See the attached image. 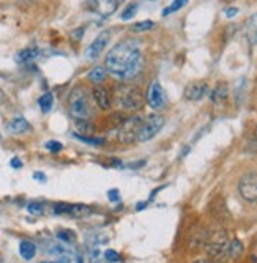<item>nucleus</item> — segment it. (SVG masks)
I'll return each instance as SVG.
<instances>
[{"instance_id": "nucleus-1", "label": "nucleus", "mask_w": 257, "mask_h": 263, "mask_svg": "<svg viewBox=\"0 0 257 263\" xmlns=\"http://www.w3.org/2000/svg\"><path fill=\"white\" fill-rule=\"evenodd\" d=\"M142 66V52L137 40H125L115 44L106 55V68L109 73L122 79L134 78Z\"/></svg>"}, {"instance_id": "nucleus-2", "label": "nucleus", "mask_w": 257, "mask_h": 263, "mask_svg": "<svg viewBox=\"0 0 257 263\" xmlns=\"http://www.w3.org/2000/svg\"><path fill=\"white\" fill-rule=\"evenodd\" d=\"M69 114L75 117V120H90L93 115V107L88 98V93L84 87H75L69 93Z\"/></svg>"}, {"instance_id": "nucleus-3", "label": "nucleus", "mask_w": 257, "mask_h": 263, "mask_svg": "<svg viewBox=\"0 0 257 263\" xmlns=\"http://www.w3.org/2000/svg\"><path fill=\"white\" fill-rule=\"evenodd\" d=\"M229 245L230 240L227 236V232L223 229L215 230L205 241L207 255L215 261H226L229 258Z\"/></svg>"}, {"instance_id": "nucleus-4", "label": "nucleus", "mask_w": 257, "mask_h": 263, "mask_svg": "<svg viewBox=\"0 0 257 263\" xmlns=\"http://www.w3.org/2000/svg\"><path fill=\"white\" fill-rule=\"evenodd\" d=\"M115 100H117V104L125 110H139V109H142V104H144L141 90L134 85L119 87V90L115 93Z\"/></svg>"}, {"instance_id": "nucleus-5", "label": "nucleus", "mask_w": 257, "mask_h": 263, "mask_svg": "<svg viewBox=\"0 0 257 263\" xmlns=\"http://www.w3.org/2000/svg\"><path fill=\"white\" fill-rule=\"evenodd\" d=\"M142 123H144V120L137 115L126 118V120L120 125L117 137H119V140L122 143H133L134 140H137V136H139V131H141Z\"/></svg>"}, {"instance_id": "nucleus-6", "label": "nucleus", "mask_w": 257, "mask_h": 263, "mask_svg": "<svg viewBox=\"0 0 257 263\" xmlns=\"http://www.w3.org/2000/svg\"><path fill=\"white\" fill-rule=\"evenodd\" d=\"M166 120L164 117H161L158 114H152L147 117V120L142 123L141 126V131H139V136H137V140L139 142H147L150 140L152 137H155L161 129L164 126Z\"/></svg>"}, {"instance_id": "nucleus-7", "label": "nucleus", "mask_w": 257, "mask_h": 263, "mask_svg": "<svg viewBox=\"0 0 257 263\" xmlns=\"http://www.w3.org/2000/svg\"><path fill=\"white\" fill-rule=\"evenodd\" d=\"M238 193L246 202L257 203V172H248L240 178Z\"/></svg>"}, {"instance_id": "nucleus-8", "label": "nucleus", "mask_w": 257, "mask_h": 263, "mask_svg": "<svg viewBox=\"0 0 257 263\" xmlns=\"http://www.w3.org/2000/svg\"><path fill=\"white\" fill-rule=\"evenodd\" d=\"M147 103L155 110L166 109V106H168V95H166L164 88H162V85L159 84V81H153L150 84L149 91H147Z\"/></svg>"}, {"instance_id": "nucleus-9", "label": "nucleus", "mask_w": 257, "mask_h": 263, "mask_svg": "<svg viewBox=\"0 0 257 263\" xmlns=\"http://www.w3.org/2000/svg\"><path fill=\"white\" fill-rule=\"evenodd\" d=\"M111 40V32L109 30H103L95 40H93L90 43V46L87 47V51H85V57L88 60H95L101 55V52L106 49V46Z\"/></svg>"}, {"instance_id": "nucleus-10", "label": "nucleus", "mask_w": 257, "mask_h": 263, "mask_svg": "<svg viewBox=\"0 0 257 263\" xmlns=\"http://www.w3.org/2000/svg\"><path fill=\"white\" fill-rule=\"evenodd\" d=\"M48 254L51 257L56 258L57 263H71L73 257H75V252L71 249L69 245H65V243H51L49 248H48Z\"/></svg>"}, {"instance_id": "nucleus-11", "label": "nucleus", "mask_w": 257, "mask_h": 263, "mask_svg": "<svg viewBox=\"0 0 257 263\" xmlns=\"http://www.w3.org/2000/svg\"><path fill=\"white\" fill-rule=\"evenodd\" d=\"M208 91V85L202 81H194L190 82L185 88V98L188 101H199L202 100Z\"/></svg>"}, {"instance_id": "nucleus-12", "label": "nucleus", "mask_w": 257, "mask_h": 263, "mask_svg": "<svg viewBox=\"0 0 257 263\" xmlns=\"http://www.w3.org/2000/svg\"><path fill=\"white\" fill-rule=\"evenodd\" d=\"M93 98H95V101H97V104H98V107L101 109V110H107V109H111V97H109V93H107V90L106 88H103V87H95L93 88Z\"/></svg>"}, {"instance_id": "nucleus-13", "label": "nucleus", "mask_w": 257, "mask_h": 263, "mask_svg": "<svg viewBox=\"0 0 257 263\" xmlns=\"http://www.w3.org/2000/svg\"><path fill=\"white\" fill-rule=\"evenodd\" d=\"M8 131L11 134H24V133L30 131V123L24 117H14L8 123Z\"/></svg>"}, {"instance_id": "nucleus-14", "label": "nucleus", "mask_w": 257, "mask_h": 263, "mask_svg": "<svg viewBox=\"0 0 257 263\" xmlns=\"http://www.w3.org/2000/svg\"><path fill=\"white\" fill-rule=\"evenodd\" d=\"M38 55H40V49H38V47H35V46L26 47V49H22V51L17 52L16 62L17 63H30L35 59H38Z\"/></svg>"}, {"instance_id": "nucleus-15", "label": "nucleus", "mask_w": 257, "mask_h": 263, "mask_svg": "<svg viewBox=\"0 0 257 263\" xmlns=\"http://www.w3.org/2000/svg\"><path fill=\"white\" fill-rule=\"evenodd\" d=\"M91 5H95V7H93V10H95L98 14H101L103 17H107L117 10L119 2H117V0H111V2H95Z\"/></svg>"}, {"instance_id": "nucleus-16", "label": "nucleus", "mask_w": 257, "mask_h": 263, "mask_svg": "<svg viewBox=\"0 0 257 263\" xmlns=\"http://www.w3.org/2000/svg\"><path fill=\"white\" fill-rule=\"evenodd\" d=\"M227 97H229V87L224 82L218 84L212 91H210V100H212L213 103H216V104L223 103Z\"/></svg>"}, {"instance_id": "nucleus-17", "label": "nucleus", "mask_w": 257, "mask_h": 263, "mask_svg": "<svg viewBox=\"0 0 257 263\" xmlns=\"http://www.w3.org/2000/svg\"><path fill=\"white\" fill-rule=\"evenodd\" d=\"M68 214L71 218H76V219H84V218H87V216H90V214H91V208L84 205V203H76V205L69 206Z\"/></svg>"}, {"instance_id": "nucleus-18", "label": "nucleus", "mask_w": 257, "mask_h": 263, "mask_svg": "<svg viewBox=\"0 0 257 263\" xmlns=\"http://www.w3.org/2000/svg\"><path fill=\"white\" fill-rule=\"evenodd\" d=\"M19 254L24 260H32L36 254V246L35 243L29 241V240H22L19 243Z\"/></svg>"}, {"instance_id": "nucleus-19", "label": "nucleus", "mask_w": 257, "mask_h": 263, "mask_svg": "<svg viewBox=\"0 0 257 263\" xmlns=\"http://www.w3.org/2000/svg\"><path fill=\"white\" fill-rule=\"evenodd\" d=\"M88 81L93 82V84H97L100 85L104 79H106V68L104 66H95L93 68L90 73H88Z\"/></svg>"}, {"instance_id": "nucleus-20", "label": "nucleus", "mask_w": 257, "mask_h": 263, "mask_svg": "<svg viewBox=\"0 0 257 263\" xmlns=\"http://www.w3.org/2000/svg\"><path fill=\"white\" fill-rule=\"evenodd\" d=\"M245 248H243V243L238 240V238H233V240H230V245H229V258L235 260L238 257H242Z\"/></svg>"}, {"instance_id": "nucleus-21", "label": "nucleus", "mask_w": 257, "mask_h": 263, "mask_svg": "<svg viewBox=\"0 0 257 263\" xmlns=\"http://www.w3.org/2000/svg\"><path fill=\"white\" fill-rule=\"evenodd\" d=\"M52 104H54V95L52 93H44L43 97L38 100V106L44 114L52 109Z\"/></svg>"}, {"instance_id": "nucleus-22", "label": "nucleus", "mask_w": 257, "mask_h": 263, "mask_svg": "<svg viewBox=\"0 0 257 263\" xmlns=\"http://www.w3.org/2000/svg\"><path fill=\"white\" fill-rule=\"evenodd\" d=\"M57 238H59L62 243L69 245V246H71L76 241V235H75L73 230H59L57 232Z\"/></svg>"}, {"instance_id": "nucleus-23", "label": "nucleus", "mask_w": 257, "mask_h": 263, "mask_svg": "<svg viewBox=\"0 0 257 263\" xmlns=\"http://www.w3.org/2000/svg\"><path fill=\"white\" fill-rule=\"evenodd\" d=\"M137 8H139V4H134V2L128 4V5L125 7V10L122 11L120 19H122V21H130V19L134 17V14L137 13Z\"/></svg>"}, {"instance_id": "nucleus-24", "label": "nucleus", "mask_w": 257, "mask_h": 263, "mask_svg": "<svg viewBox=\"0 0 257 263\" xmlns=\"http://www.w3.org/2000/svg\"><path fill=\"white\" fill-rule=\"evenodd\" d=\"M153 27H155V22H153V21H141V22L133 24L131 30L139 33V32H147V30H150V29H153Z\"/></svg>"}, {"instance_id": "nucleus-25", "label": "nucleus", "mask_w": 257, "mask_h": 263, "mask_svg": "<svg viewBox=\"0 0 257 263\" xmlns=\"http://www.w3.org/2000/svg\"><path fill=\"white\" fill-rule=\"evenodd\" d=\"M75 137L79 139L81 142L88 143V145H103V143H104V139H101V137H88V136L78 134V133H75Z\"/></svg>"}, {"instance_id": "nucleus-26", "label": "nucleus", "mask_w": 257, "mask_h": 263, "mask_svg": "<svg viewBox=\"0 0 257 263\" xmlns=\"http://www.w3.org/2000/svg\"><path fill=\"white\" fill-rule=\"evenodd\" d=\"M76 126H78L79 131H82L85 134L93 133V125L90 123V120H76Z\"/></svg>"}, {"instance_id": "nucleus-27", "label": "nucleus", "mask_w": 257, "mask_h": 263, "mask_svg": "<svg viewBox=\"0 0 257 263\" xmlns=\"http://www.w3.org/2000/svg\"><path fill=\"white\" fill-rule=\"evenodd\" d=\"M186 5V2L185 0H177V2H172L164 11H162V16H168V14H171V13H174V11H177V10H180V8H183Z\"/></svg>"}, {"instance_id": "nucleus-28", "label": "nucleus", "mask_w": 257, "mask_h": 263, "mask_svg": "<svg viewBox=\"0 0 257 263\" xmlns=\"http://www.w3.org/2000/svg\"><path fill=\"white\" fill-rule=\"evenodd\" d=\"M44 147H46V150H49L51 153H59L63 148V145H62L59 140H49V142H46Z\"/></svg>"}, {"instance_id": "nucleus-29", "label": "nucleus", "mask_w": 257, "mask_h": 263, "mask_svg": "<svg viewBox=\"0 0 257 263\" xmlns=\"http://www.w3.org/2000/svg\"><path fill=\"white\" fill-rule=\"evenodd\" d=\"M104 260H106L107 263H115V261H119V260H120V254L117 252V251H114V249H107V251L104 252Z\"/></svg>"}, {"instance_id": "nucleus-30", "label": "nucleus", "mask_w": 257, "mask_h": 263, "mask_svg": "<svg viewBox=\"0 0 257 263\" xmlns=\"http://www.w3.org/2000/svg\"><path fill=\"white\" fill-rule=\"evenodd\" d=\"M249 35H251V41L257 43V14L249 22Z\"/></svg>"}, {"instance_id": "nucleus-31", "label": "nucleus", "mask_w": 257, "mask_h": 263, "mask_svg": "<svg viewBox=\"0 0 257 263\" xmlns=\"http://www.w3.org/2000/svg\"><path fill=\"white\" fill-rule=\"evenodd\" d=\"M27 211L32 213V214H41L44 211V206L41 203H38V202H32V203L27 205Z\"/></svg>"}, {"instance_id": "nucleus-32", "label": "nucleus", "mask_w": 257, "mask_h": 263, "mask_svg": "<svg viewBox=\"0 0 257 263\" xmlns=\"http://www.w3.org/2000/svg\"><path fill=\"white\" fill-rule=\"evenodd\" d=\"M107 199L111 202H119L120 200V196H119V189H111L107 193Z\"/></svg>"}, {"instance_id": "nucleus-33", "label": "nucleus", "mask_w": 257, "mask_h": 263, "mask_svg": "<svg viewBox=\"0 0 257 263\" xmlns=\"http://www.w3.org/2000/svg\"><path fill=\"white\" fill-rule=\"evenodd\" d=\"M224 13H226L227 17H233V16H235V14L238 13V8H235V7H229V8L224 10Z\"/></svg>"}, {"instance_id": "nucleus-34", "label": "nucleus", "mask_w": 257, "mask_h": 263, "mask_svg": "<svg viewBox=\"0 0 257 263\" xmlns=\"http://www.w3.org/2000/svg\"><path fill=\"white\" fill-rule=\"evenodd\" d=\"M10 164H11L13 169H21V167H22V161L19 158H16V156L10 161Z\"/></svg>"}, {"instance_id": "nucleus-35", "label": "nucleus", "mask_w": 257, "mask_h": 263, "mask_svg": "<svg viewBox=\"0 0 257 263\" xmlns=\"http://www.w3.org/2000/svg\"><path fill=\"white\" fill-rule=\"evenodd\" d=\"M251 260L254 263H257V238H255V241L252 245V251H251Z\"/></svg>"}, {"instance_id": "nucleus-36", "label": "nucleus", "mask_w": 257, "mask_h": 263, "mask_svg": "<svg viewBox=\"0 0 257 263\" xmlns=\"http://www.w3.org/2000/svg\"><path fill=\"white\" fill-rule=\"evenodd\" d=\"M33 178L40 183H44L46 181V175L43 172H33Z\"/></svg>"}, {"instance_id": "nucleus-37", "label": "nucleus", "mask_w": 257, "mask_h": 263, "mask_svg": "<svg viewBox=\"0 0 257 263\" xmlns=\"http://www.w3.org/2000/svg\"><path fill=\"white\" fill-rule=\"evenodd\" d=\"M147 206V202H141V203H137V210L141 211V210H144Z\"/></svg>"}, {"instance_id": "nucleus-38", "label": "nucleus", "mask_w": 257, "mask_h": 263, "mask_svg": "<svg viewBox=\"0 0 257 263\" xmlns=\"http://www.w3.org/2000/svg\"><path fill=\"white\" fill-rule=\"evenodd\" d=\"M194 263H213V261H210V260H196Z\"/></svg>"}, {"instance_id": "nucleus-39", "label": "nucleus", "mask_w": 257, "mask_h": 263, "mask_svg": "<svg viewBox=\"0 0 257 263\" xmlns=\"http://www.w3.org/2000/svg\"><path fill=\"white\" fill-rule=\"evenodd\" d=\"M252 137L257 139V126H255V129H254V133H252Z\"/></svg>"}, {"instance_id": "nucleus-40", "label": "nucleus", "mask_w": 257, "mask_h": 263, "mask_svg": "<svg viewBox=\"0 0 257 263\" xmlns=\"http://www.w3.org/2000/svg\"><path fill=\"white\" fill-rule=\"evenodd\" d=\"M78 263H84V260H82V257H78Z\"/></svg>"}, {"instance_id": "nucleus-41", "label": "nucleus", "mask_w": 257, "mask_h": 263, "mask_svg": "<svg viewBox=\"0 0 257 263\" xmlns=\"http://www.w3.org/2000/svg\"><path fill=\"white\" fill-rule=\"evenodd\" d=\"M41 263H57V261H41Z\"/></svg>"}]
</instances>
